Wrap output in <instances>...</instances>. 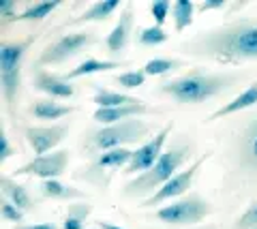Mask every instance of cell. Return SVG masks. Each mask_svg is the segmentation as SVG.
I'll return each instance as SVG.
<instances>
[{
    "instance_id": "44dd1931",
    "label": "cell",
    "mask_w": 257,
    "mask_h": 229,
    "mask_svg": "<svg viewBox=\"0 0 257 229\" xmlns=\"http://www.w3.org/2000/svg\"><path fill=\"white\" fill-rule=\"evenodd\" d=\"M118 9H120V0H101V3H94L88 9H84V13H79L77 18L69 20L64 26L69 28V26H86V24L92 22H107Z\"/></svg>"
},
{
    "instance_id": "f1b7e54d",
    "label": "cell",
    "mask_w": 257,
    "mask_h": 229,
    "mask_svg": "<svg viewBox=\"0 0 257 229\" xmlns=\"http://www.w3.org/2000/svg\"><path fill=\"white\" fill-rule=\"evenodd\" d=\"M0 216H3V220H7V223H18L22 225L24 223V216H26V212H22L18 206H13V203L9 199H0Z\"/></svg>"
},
{
    "instance_id": "cb8c5ba5",
    "label": "cell",
    "mask_w": 257,
    "mask_h": 229,
    "mask_svg": "<svg viewBox=\"0 0 257 229\" xmlns=\"http://www.w3.org/2000/svg\"><path fill=\"white\" fill-rule=\"evenodd\" d=\"M62 3L60 0H52V3H30L26 5V9H24L18 20H15V24L18 22H28V24H41L45 18H50V15L58 9Z\"/></svg>"
},
{
    "instance_id": "7a4b0ae2",
    "label": "cell",
    "mask_w": 257,
    "mask_h": 229,
    "mask_svg": "<svg viewBox=\"0 0 257 229\" xmlns=\"http://www.w3.org/2000/svg\"><path fill=\"white\" fill-rule=\"evenodd\" d=\"M242 80V73H229V71H204V69H189L172 80H165L159 86V94L172 99L178 105H202L219 94L227 92L229 88Z\"/></svg>"
},
{
    "instance_id": "3957f363",
    "label": "cell",
    "mask_w": 257,
    "mask_h": 229,
    "mask_svg": "<svg viewBox=\"0 0 257 229\" xmlns=\"http://www.w3.org/2000/svg\"><path fill=\"white\" fill-rule=\"evenodd\" d=\"M195 141L189 139L187 135L176 137L170 146L163 150V154L159 156V161L152 165V167L142 173V176L131 178L122 188V195L128 197V199H138V197H144L148 199L150 195H155L161 186L176 176L178 171H182V167L187 163H193L195 159Z\"/></svg>"
},
{
    "instance_id": "f546056e",
    "label": "cell",
    "mask_w": 257,
    "mask_h": 229,
    "mask_svg": "<svg viewBox=\"0 0 257 229\" xmlns=\"http://www.w3.org/2000/svg\"><path fill=\"white\" fill-rule=\"evenodd\" d=\"M231 229H257V201H253L242 214H240Z\"/></svg>"
},
{
    "instance_id": "7c38bea8",
    "label": "cell",
    "mask_w": 257,
    "mask_h": 229,
    "mask_svg": "<svg viewBox=\"0 0 257 229\" xmlns=\"http://www.w3.org/2000/svg\"><path fill=\"white\" fill-rule=\"evenodd\" d=\"M15 131L22 133L26 144L32 148L35 156H43L47 152H54V148L62 144L64 137L69 135L71 124L58 122V124H47V126H32V124H20Z\"/></svg>"
},
{
    "instance_id": "5bb4252c",
    "label": "cell",
    "mask_w": 257,
    "mask_h": 229,
    "mask_svg": "<svg viewBox=\"0 0 257 229\" xmlns=\"http://www.w3.org/2000/svg\"><path fill=\"white\" fill-rule=\"evenodd\" d=\"M32 88L47 94L50 99H71L77 94V88L73 82L64 80V75H56V73H50L47 69L43 67H37L32 65Z\"/></svg>"
},
{
    "instance_id": "603a6c76",
    "label": "cell",
    "mask_w": 257,
    "mask_h": 229,
    "mask_svg": "<svg viewBox=\"0 0 257 229\" xmlns=\"http://www.w3.org/2000/svg\"><path fill=\"white\" fill-rule=\"evenodd\" d=\"M197 13V3L193 0H176L172 5V20H174V30L176 33H184Z\"/></svg>"
},
{
    "instance_id": "8992f818",
    "label": "cell",
    "mask_w": 257,
    "mask_h": 229,
    "mask_svg": "<svg viewBox=\"0 0 257 229\" xmlns=\"http://www.w3.org/2000/svg\"><path fill=\"white\" fill-rule=\"evenodd\" d=\"M37 41V33H30L24 39H3L0 43V90H3L5 112L18 129V103L22 94V69L24 58L30 45Z\"/></svg>"
},
{
    "instance_id": "8d00e7d4",
    "label": "cell",
    "mask_w": 257,
    "mask_h": 229,
    "mask_svg": "<svg viewBox=\"0 0 257 229\" xmlns=\"http://www.w3.org/2000/svg\"><path fill=\"white\" fill-rule=\"evenodd\" d=\"M96 229H101V227H96Z\"/></svg>"
},
{
    "instance_id": "277c9868",
    "label": "cell",
    "mask_w": 257,
    "mask_h": 229,
    "mask_svg": "<svg viewBox=\"0 0 257 229\" xmlns=\"http://www.w3.org/2000/svg\"><path fill=\"white\" fill-rule=\"evenodd\" d=\"M159 133V126L155 120H144V118H128V120L116 124H99L94 129H88L82 139H79V150L88 161L99 156L107 150L128 148L133 144H140L144 139H150Z\"/></svg>"
},
{
    "instance_id": "5b68a950",
    "label": "cell",
    "mask_w": 257,
    "mask_h": 229,
    "mask_svg": "<svg viewBox=\"0 0 257 229\" xmlns=\"http://www.w3.org/2000/svg\"><path fill=\"white\" fill-rule=\"evenodd\" d=\"M225 184L236 193L240 186L248 191L257 188V114L248 118L229 141Z\"/></svg>"
},
{
    "instance_id": "4dcf8cb0",
    "label": "cell",
    "mask_w": 257,
    "mask_h": 229,
    "mask_svg": "<svg viewBox=\"0 0 257 229\" xmlns=\"http://www.w3.org/2000/svg\"><path fill=\"white\" fill-rule=\"evenodd\" d=\"M170 11H172L170 0H155V3H150V15L155 18V26L163 28V24L167 20V15H170Z\"/></svg>"
},
{
    "instance_id": "1f68e13d",
    "label": "cell",
    "mask_w": 257,
    "mask_h": 229,
    "mask_svg": "<svg viewBox=\"0 0 257 229\" xmlns=\"http://www.w3.org/2000/svg\"><path fill=\"white\" fill-rule=\"evenodd\" d=\"M225 0H206V3H197V13H210V11H225L227 9Z\"/></svg>"
},
{
    "instance_id": "4316f807",
    "label": "cell",
    "mask_w": 257,
    "mask_h": 229,
    "mask_svg": "<svg viewBox=\"0 0 257 229\" xmlns=\"http://www.w3.org/2000/svg\"><path fill=\"white\" fill-rule=\"evenodd\" d=\"M138 45L142 47H157V45H163L170 41V33H167L165 28H161V26H146V28H142L140 33H138Z\"/></svg>"
},
{
    "instance_id": "484cf974",
    "label": "cell",
    "mask_w": 257,
    "mask_h": 229,
    "mask_svg": "<svg viewBox=\"0 0 257 229\" xmlns=\"http://www.w3.org/2000/svg\"><path fill=\"white\" fill-rule=\"evenodd\" d=\"M184 67H187V62L180 58H152L142 69H144V73L150 77H161V75L174 73V71L184 69Z\"/></svg>"
},
{
    "instance_id": "d4e9b609",
    "label": "cell",
    "mask_w": 257,
    "mask_h": 229,
    "mask_svg": "<svg viewBox=\"0 0 257 229\" xmlns=\"http://www.w3.org/2000/svg\"><path fill=\"white\" fill-rule=\"evenodd\" d=\"M92 214V206L88 201H73L69 203L67 214L62 220V229H86V220Z\"/></svg>"
},
{
    "instance_id": "d6a6232c",
    "label": "cell",
    "mask_w": 257,
    "mask_h": 229,
    "mask_svg": "<svg viewBox=\"0 0 257 229\" xmlns=\"http://www.w3.org/2000/svg\"><path fill=\"white\" fill-rule=\"evenodd\" d=\"M0 141H3V152H0V165H5V163L9 161L11 156L15 154V148L11 146V141H9V135H7V131H3V135H0Z\"/></svg>"
},
{
    "instance_id": "30bf717a",
    "label": "cell",
    "mask_w": 257,
    "mask_h": 229,
    "mask_svg": "<svg viewBox=\"0 0 257 229\" xmlns=\"http://www.w3.org/2000/svg\"><path fill=\"white\" fill-rule=\"evenodd\" d=\"M210 156H212V150H208L206 154H199L195 161L189 163L182 171L176 173V176L170 180V182H165L163 186H161L155 195H150L148 199H144V201L140 203V208H144V210H146V208H155V206H161V203H165V201L170 203V201H174V199H178V197L191 193L189 188L193 186V180H195V176L199 173V169H202V165H204L208 159H210Z\"/></svg>"
},
{
    "instance_id": "2e32d148",
    "label": "cell",
    "mask_w": 257,
    "mask_h": 229,
    "mask_svg": "<svg viewBox=\"0 0 257 229\" xmlns=\"http://www.w3.org/2000/svg\"><path fill=\"white\" fill-rule=\"evenodd\" d=\"M0 193L5 199H9L13 206H18L22 212H35L39 208L41 199L30 193L28 184L18 182L13 176H0Z\"/></svg>"
},
{
    "instance_id": "ac0fdd59",
    "label": "cell",
    "mask_w": 257,
    "mask_h": 229,
    "mask_svg": "<svg viewBox=\"0 0 257 229\" xmlns=\"http://www.w3.org/2000/svg\"><path fill=\"white\" fill-rule=\"evenodd\" d=\"M253 105H257V82H253L251 86H246V88L240 94H236L229 103H225L219 109H214V112L208 116L206 122H216V120H221V118H229V116L244 112V109L253 107Z\"/></svg>"
},
{
    "instance_id": "d6986e66",
    "label": "cell",
    "mask_w": 257,
    "mask_h": 229,
    "mask_svg": "<svg viewBox=\"0 0 257 229\" xmlns=\"http://www.w3.org/2000/svg\"><path fill=\"white\" fill-rule=\"evenodd\" d=\"M131 62L128 60H99V58H86L84 62H79L75 69H71L64 73V80L73 82L79 80V77H88V75H94V73H107V71H114V69H124L128 67Z\"/></svg>"
},
{
    "instance_id": "836d02e7",
    "label": "cell",
    "mask_w": 257,
    "mask_h": 229,
    "mask_svg": "<svg viewBox=\"0 0 257 229\" xmlns=\"http://www.w3.org/2000/svg\"><path fill=\"white\" fill-rule=\"evenodd\" d=\"M13 229H62L54 223H35V225H15Z\"/></svg>"
},
{
    "instance_id": "ba28073f",
    "label": "cell",
    "mask_w": 257,
    "mask_h": 229,
    "mask_svg": "<svg viewBox=\"0 0 257 229\" xmlns=\"http://www.w3.org/2000/svg\"><path fill=\"white\" fill-rule=\"evenodd\" d=\"M214 212V206L210 201L202 197L199 193H187L178 197V199L170 201L167 206L159 208L155 212V218L165 223L167 227H191L202 223L206 216H210Z\"/></svg>"
},
{
    "instance_id": "9a60e30c",
    "label": "cell",
    "mask_w": 257,
    "mask_h": 229,
    "mask_svg": "<svg viewBox=\"0 0 257 229\" xmlns=\"http://www.w3.org/2000/svg\"><path fill=\"white\" fill-rule=\"evenodd\" d=\"M133 26H135V5L128 0L122 7V11H120L116 26L105 37V50L109 56H120L126 50L128 41H131V35H133Z\"/></svg>"
},
{
    "instance_id": "ffe728a7",
    "label": "cell",
    "mask_w": 257,
    "mask_h": 229,
    "mask_svg": "<svg viewBox=\"0 0 257 229\" xmlns=\"http://www.w3.org/2000/svg\"><path fill=\"white\" fill-rule=\"evenodd\" d=\"M39 195L41 199H54V201H77L86 199V193L82 188H75L71 184L60 182L58 178L54 180H41L39 182Z\"/></svg>"
},
{
    "instance_id": "8fae6325",
    "label": "cell",
    "mask_w": 257,
    "mask_h": 229,
    "mask_svg": "<svg viewBox=\"0 0 257 229\" xmlns=\"http://www.w3.org/2000/svg\"><path fill=\"white\" fill-rule=\"evenodd\" d=\"M174 131V122H167L165 126H161L157 135H152L148 141H144L142 146H138V150H133V156L128 165L124 167V176H142V173H146L152 165L159 161V156L163 154L165 150V141L167 137L172 135Z\"/></svg>"
},
{
    "instance_id": "7402d4cb",
    "label": "cell",
    "mask_w": 257,
    "mask_h": 229,
    "mask_svg": "<svg viewBox=\"0 0 257 229\" xmlns=\"http://www.w3.org/2000/svg\"><path fill=\"white\" fill-rule=\"evenodd\" d=\"M94 88V97L92 103L96 105V109H109V107H122V105H131L138 103V97H131L126 92H116V90H107L99 84H90Z\"/></svg>"
},
{
    "instance_id": "e575fe53",
    "label": "cell",
    "mask_w": 257,
    "mask_h": 229,
    "mask_svg": "<svg viewBox=\"0 0 257 229\" xmlns=\"http://www.w3.org/2000/svg\"><path fill=\"white\" fill-rule=\"evenodd\" d=\"M96 227H101V229H124V227H120V225L109 223V220H96Z\"/></svg>"
},
{
    "instance_id": "4fadbf2b",
    "label": "cell",
    "mask_w": 257,
    "mask_h": 229,
    "mask_svg": "<svg viewBox=\"0 0 257 229\" xmlns=\"http://www.w3.org/2000/svg\"><path fill=\"white\" fill-rule=\"evenodd\" d=\"M69 167V150H54L50 154L35 156L24 165L13 169V178L18 176H30L39 180H54L60 178Z\"/></svg>"
},
{
    "instance_id": "9c48e42d",
    "label": "cell",
    "mask_w": 257,
    "mask_h": 229,
    "mask_svg": "<svg viewBox=\"0 0 257 229\" xmlns=\"http://www.w3.org/2000/svg\"><path fill=\"white\" fill-rule=\"evenodd\" d=\"M131 156H133V150H128V148L107 150V152H103V154L88 161L86 167L77 169L73 173V178L101 188V191H105V188L109 186V182H111V178H114L116 169L124 171L128 161H131Z\"/></svg>"
},
{
    "instance_id": "6da1fadb",
    "label": "cell",
    "mask_w": 257,
    "mask_h": 229,
    "mask_svg": "<svg viewBox=\"0 0 257 229\" xmlns=\"http://www.w3.org/2000/svg\"><path fill=\"white\" fill-rule=\"evenodd\" d=\"M187 56L212 60L219 65H242L257 60V18L234 20L210 30H202L180 43Z\"/></svg>"
},
{
    "instance_id": "83f0119b",
    "label": "cell",
    "mask_w": 257,
    "mask_h": 229,
    "mask_svg": "<svg viewBox=\"0 0 257 229\" xmlns=\"http://www.w3.org/2000/svg\"><path fill=\"white\" fill-rule=\"evenodd\" d=\"M146 73H144V69H133V71H124V73H116L111 80H114V84H118L120 88L124 90H135L140 88V86L146 84Z\"/></svg>"
},
{
    "instance_id": "e0dca14e",
    "label": "cell",
    "mask_w": 257,
    "mask_h": 229,
    "mask_svg": "<svg viewBox=\"0 0 257 229\" xmlns=\"http://www.w3.org/2000/svg\"><path fill=\"white\" fill-rule=\"evenodd\" d=\"M77 105H64L58 103L56 99L43 97V99H32L26 105V114L37 118V120H60L64 116H71L77 112Z\"/></svg>"
},
{
    "instance_id": "d590c367",
    "label": "cell",
    "mask_w": 257,
    "mask_h": 229,
    "mask_svg": "<svg viewBox=\"0 0 257 229\" xmlns=\"http://www.w3.org/2000/svg\"><path fill=\"white\" fill-rule=\"evenodd\" d=\"M202 229H216V225H206V227H202Z\"/></svg>"
},
{
    "instance_id": "52a82bcc",
    "label": "cell",
    "mask_w": 257,
    "mask_h": 229,
    "mask_svg": "<svg viewBox=\"0 0 257 229\" xmlns=\"http://www.w3.org/2000/svg\"><path fill=\"white\" fill-rule=\"evenodd\" d=\"M99 41H101L99 33L94 28H82V30H75V33H64L43 47L41 54L35 60V65L37 67L64 65L67 60L79 56L82 52H86L88 47L96 45Z\"/></svg>"
}]
</instances>
